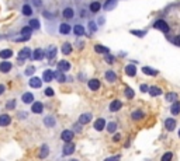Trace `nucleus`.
Here are the masks:
<instances>
[{"label":"nucleus","instance_id":"9","mask_svg":"<svg viewBox=\"0 0 180 161\" xmlns=\"http://www.w3.org/2000/svg\"><path fill=\"white\" fill-rule=\"evenodd\" d=\"M165 126H166L167 130H174V128H176V121L172 119V118H169V119L165 121Z\"/></svg>","mask_w":180,"mask_h":161},{"label":"nucleus","instance_id":"12","mask_svg":"<svg viewBox=\"0 0 180 161\" xmlns=\"http://www.w3.org/2000/svg\"><path fill=\"white\" fill-rule=\"evenodd\" d=\"M55 123H56V121L54 119V116H45L44 118V125L45 126L52 128V126H55Z\"/></svg>","mask_w":180,"mask_h":161},{"label":"nucleus","instance_id":"40","mask_svg":"<svg viewBox=\"0 0 180 161\" xmlns=\"http://www.w3.org/2000/svg\"><path fill=\"white\" fill-rule=\"evenodd\" d=\"M125 95H127V98H134V90L125 88Z\"/></svg>","mask_w":180,"mask_h":161},{"label":"nucleus","instance_id":"17","mask_svg":"<svg viewBox=\"0 0 180 161\" xmlns=\"http://www.w3.org/2000/svg\"><path fill=\"white\" fill-rule=\"evenodd\" d=\"M149 94L152 97H158L162 94V90L161 88H158V87H155V85H152L151 88H149Z\"/></svg>","mask_w":180,"mask_h":161},{"label":"nucleus","instance_id":"13","mask_svg":"<svg viewBox=\"0 0 180 161\" xmlns=\"http://www.w3.org/2000/svg\"><path fill=\"white\" fill-rule=\"evenodd\" d=\"M30 85H31L32 88H39V87H41V80H39L38 77H31Z\"/></svg>","mask_w":180,"mask_h":161},{"label":"nucleus","instance_id":"18","mask_svg":"<svg viewBox=\"0 0 180 161\" xmlns=\"http://www.w3.org/2000/svg\"><path fill=\"white\" fill-rule=\"evenodd\" d=\"M34 101V95H32L31 93H26L24 95H23V102L26 104H31Z\"/></svg>","mask_w":180,"mask_h":161},{"label":"nucleus","instance_id":"36","mask_svg":"<svg viewBox=\"0 0 180 161\" xmlns=\"http://www.w3.org/2000/svg\"><path fill=\"white\" fill-rule=\"evenodd\" d=\"M116 129H117V125L114 122H110L109 125H107V130H109L110 133H114V132H116Z\"/></svg>","mask_w":180,"mask_h":161},{"label":"nucleus","instance_id":"5","mask_svg":"<svg viewBox=\"0 0 180 161\" xmlns=\"http://www.w3.org/2000/svg\"><path fill=\"white\" fill-rule=\"evenodd\" d=\"M122 107L121 101H118V100H116V101H113V102L110 104V111L111 112H117V111H120Z\"/></svg>","mask_w":180,"mask_h":161},{"label":"nucleus","instance_id":"51","mask_svg":"<svg viewBox=\"0 0 180 161\" xmlns=\"http://www.w3.org/2000/svg\"><path fill=\"white\" fill-rule=\"evenodd\" d=\"M89 27L91 28V31H96V24L94 23H89Z\"/></svg>","mask_w":180,"mask_h":161},{"label":"nucleus","instance_id":"38","mask_svg":"<svg viewBox=\"0 0 180 161\" xmlns=\"http://www.w3.org/2000/svg\"><path fill=\"white\" fill-rule=\"evenodd\" d=\"M55 77L58 78V81H61V83H64V81H65V76L62 74V73H61V70L55 73Z\"/></svg>","mask_w":180,"mask_h":161},{"label":"nucleus","instance_id":"49","mask_svg":"<svg viewBox=\"0 0 180 161\" xmlns=\"http://www.w3.org/2000/svg\"><path fill=\"white\" fill-rule=\"evenodd\" d=\"M141 91H142V93H146V91H149L148 85H146V84H142V85H141Z\"/></svg>","mask_w":180,"mask_h":161},{"label":"nucleus","instance_id":"55","mask_svg":"<svg viewBox=\"0 0 180 161\" xmlns=\"http://www.w3.org/2000/svg\"><path fill=\"white\" fill-rule=\"evenodd\" d=\"M71 161H79V160H71Z\"/></svg>","mask_w":180,"mask_h":161},{"label":"nucleus","instance_id":"54","mask_svg":"<svg viewBox=\"0 0 180 161\" xmlns=\"http://www.w3.org/2000/svg\"><path fill=\"white\" fill-rule=\"evenodd\" d=\"M120 140V135H116L114 136V142H118Z\"/></svg>","mask_w":180,"mask_h":161},{"label":"nucleus","instance_id":"24","mask_svg":"<svg viewBox=\"0 0 180 161\" xmlns=\"http://www.w3.org/2000/svg\"><path fill=\"white\" fill-rule=\"evenodd\" d=\"M106 78H107V81L113 83V81H116L117 76H116V73H114V71H107V73H106Z\"/></svg>","mask_w":180,"mask_h":161},{"label":"nucleus","instance_id":"8","mask_svg":"<svg viewBox=\"0 0 180 161\" xmlns=\"http://www.w3.org/2000/svg\"><path fill=\"white\" fill-rule=\"evenodd\" d=\"M125 73L128 74L129 77H134L135 74H136V67H135L134 64H128V66L125 67Z\"/></svg>","mask_w":180,"mask_h":161},{"label":"nucleus","instance_id":"30","mask_svg":"<svg viewBox=\"0 0 180 161\" xmlns=\"http://www.w3.org/2000/svg\"><path fill=\"white\" fill-rule=\"evenodd\" d=\"M64 17L65 18H72V17H73V10L69 8V7H68V8H65L64 10Z\"/></svg>","mask_w":180,"mask_h":161},{"label":"nucleus","instance_id":"28","mask_svg":"<svg viewBox=\"0 0 180 161\" xmlns=\"http://www.w3.org/2000/svg\"><path fill=\"white\" fill-rule=\"evenodd\" d=\"M23 14H24V16H31V14H32L31 6H28V4H24V6H23Z\"/></svg>","mask_w":180,"mask_h":161},{"label":"nucleus","instance_id":"6","mask_svg":"<svg viewBox=\"0 0 180 161\" xmlns=\"http://www.w3.org/2000/svg\"><path fill=\"white\" fill-rule=\"evenodd\" d=\"M104 126H106V121H104L103 118H99L96 122H94V129L99 130V132H100V130H103Z\"/></svg>","mask_w":180,"mask_h":161},{"label":"nucleus","instance_id":"20","mask_svg":"<svg viewBox=\"0 0 180 161\" xmlns=\"http://www.w3.org/2000/svg\"><path fill=\"white\" fill-rule=\"evenodd\" d=\"M42 78H44L46 83H49L52 78H54V73H52L51 70H45V71H44V76H42Z\"/></svg>","mask_w":180,"mask_h":161},{"label":"nucleus","instance_id":"14","mask_svg":"<svg viewBox=\"0 0 180 161\" xmlns=\"http://www.w3.org/2000/svg\"><path fill=\"white\" fill-rule=\"evenodd\" d=\"M59 70L61 71H68L71 69V63H68L66 60H62V62H59Z\"/></svg>","mask_w":180,"mask_h":161},{"label":"nucleus","instance_id":"39","mask_svg":"<svg viewBox=\"0 0 180 161\" xmlns=\"http://www.w3.org/2000/svg\"><path fill=\"white\" fill-rule=\"evenodd\" d=\"M55 52H56V48H55V46H51V48H49V52H48V58L49 59L54 58V56H55Z\"/></svg>","mask_w":180,"mask_h":161},{"label":"nucleus","instance_id":"34","mask_svg":"<svg viewBox=\"0 0 180 161\" xmlns=\"http://www.w3.org/2000/svg\"><path fill=\"white\" fill-rule=\"evenodd\" d=\"M142 118H144V112H141V111H135L134 114H132V119H135V121L142 119Z\"/></svg>","mask_w":180,"mask_h":161},{"label":"nucleus","instance_id":"21","mask_svg":"<svg viewBox=\"0 0 180 161\" xmlns=\"http://www.w3.org/2000/svg\"><path fill=\"white\" fill-rule=\"evenodd\" d=\"M59 32H61V34H69V32H71V27L68 25V24H61V25H59Z\"/></svg>","mask_w":180,"mask_h":161},{"label":"nucleus","instance_id":"43","mask_svg":"<svg viewBox=\"0 0 180 161\" xmlns=\"http://www.w3.org/2000/svg\"><path fill=\"white\" fill-rule=\"evenodd\" d=\"M176 94H174V93H169V94H167V97H166V100L167 101H174V100H176Z\"/></svg>","mask_w":180,"mask_h":161},{"label":"nucleus","instance_id":"48","mask_svg":"<svg viewBox=\"0 0 180 161\" xmlns=\"http://www.w3.org/2000/svg\"><path fill=\"white\" fill-rule=\"evenodd\" d=\"M73 128H75V132H77V133H80V132H82V126H80L79 123H76Z\"/></svg>","mask_w":180,"mask_h":161},{"label":"nucleus","instance_id":"11","mask_svg":"<svg viewBox=\"0 0 180 161\" xmlns=\"http://www.w3.org/2000/svg\"><path fill=\"white\" fill-rule=\"evenodd\" d=\"M89 88L93 91H96L100 88V81L99 80H96V78H93V80H90L89 81Z\"/></svg>","mask_w":180,"mask_h":161},{"label":"nucleus","instance_id":"10","mask_svg":"<svg viewBox=\"0 0 180 161\" xmlns=\"http://www.w3.org/2000/svg\"><path fill=\"white\" fill-rule=\"evenodd\" d=\"M42 108H44V105L41 102H34L31 107V111L34 114H41V112H42Z\"/></svg>","mask_w":180,"mask_h":161},{"label":"nucleus","instance_id":"45","mask_svg":"<svg viewBox=\"0 0 180 161\" xmlns=\"http://www.w3.org/2000/svg\"><path fill=\"white\" fill-rule=\"evenodd\" d=\"M120 155H114V157H109V158H106L104 161H120Z\"/></svg>","mask_w":180,"mask_h":161},{"label":"nucleus","instance_id":"32","mask_svg":"<svg viewBox=\"0 0 180 161\" xmlns=\"http://www.w3.org/2000/svg\"><path fill=\"white\" fill-rule=\"evenodd\" d=\"M94 51L99 52V53H109V49L104 48V46H101V45H96L94 46Z\"/></svg>","mask_w":180,"mask_h":161},{"label":"nucleus","instance_id":"50","mask_svg":"<svg viewBox=\"0 0 180 161\" xmlns=\"http://www.w3.org/2000/svg\"><path fill=\"white\" fill-rule=\"evenodd\" d=\"M173 42L176 44V45L180 46V35H179V37H174V38H173Z\"/></svg>","mask_w":180,"mask_h":161},{"label":"nucleus","instance_id":"15","mask_svg":"<svg viewBox=\"0 0 180 161\" xmlns=\"http://www.w3.org/2000/svg\"><path fill=\"white\" fill-rule=\"evenodd\" d=\"M11 70V63H9V62H3V63H0V71H3V73H7V71Z\"/></svg>","mask_w":180,"mask_h":161},{"label":"nucleus","instance_id":"22","mask_svg":"<svg viewBox=\"0 0 180 161\" xmlns=\"http://www.w3.org/2000/svg\"><path fill=\"white\" fill-rule=\"evenodd\" d=\"M170 112L173 114V115H177L180 112V102L177 101V102H174L173 105H172V108H170Z\"/></svg>","mask_w":180,"mask_h":161},{"label":"nucleus","instance_id":"41","mask_svg":"<svg viewBox=\"0 0 180 161\" xmlns=\"http://www.w3.org/2000/svg\"><path fill=\"white\" fill-rule=\"evenodd\" d=\"M21 32H23V37H26V35H30V34H31V28H30V27H24Z\"/></svg>","mask_w":180,"mask_h":161},{"label":"nucleus","instance_id":"44","mask_svg":"<svg viewBox=\"0 0 180 161\" xmlns=\"http://www.w3.org/2000/svg\"><path fill=\"white\" fill-rule=\"evenodd\" d=\"M34 71H35V67H34V66H31V67H28V69L26 70V74H27V76H31Z\"/></svg>","mask_w":180,"mask_h":161},{"label":"nucleus","instance_id":"16","mask_svg":"<svg viewBox=\"0 0 180 161\" xmlns=\"http://www.w3.org/2000/svg\"><path fill=\"white\" fill-rule=\"evenodd\" d=\"M48 154H49V148H48V146L44 144L39 150V158H45V157H48Z\"/></svg>","mask_w":180,"mask_h":161},{"label":"nucleus","instance_id":"47","mask_svg":"<svg viewBox=\"0 0 180 161\" xmlns=\"http://www.w3.org/2000/svg\"><path fill=\"white\" fill-rule=\"evenodd\" d=\"M45 95L52 97L54 95V90H52V88H46V90H45Z\"/></svg>","mask_w":180,"mask_h":161},{"label":"nucleus","instance_id":"23","mask_svg":"<svg viewBox=\"0 0 180 161\" xmlns=\"http://www.w3.org/2000/svg\"><path fill=\"white\" fill-rule=\"evenodd\" d=\"M100 7H101V4H100L99 1H93V3L90 4V11H93V13H97V11L100 10Z\"/></svg>","mask_w":180,"mask_h":161},{"label":"nucleus","instance_id":"27","mask_svg":"<svg viewBox=\"0 0 180 161\" xmlns=\"http://www.w3.org/2000/svg\"><path fill=\"white\" fill-rule=\"evenodd\" d=\"M11 55H13V52L10 51V49H4V51H1V52H0V58H3V59L10 58Z\"/></svg>","mask_w":180,"mask_h":161},{"label":"nucleus","instance_id":"37","mask_svg":"<svg viewBox=\"0 0 180 161\" xmlns=\"http://www.w3.org/2000/svg\"><path fill=\"white\" fill-rule=\"evenodd\" d=\"M116 1H117V0H107V3L104 4V8H106V10H110V8H113V6L116 4Z\"/></svg>","mask_w":180,"mask_h":161},{"label":"nucleus","instance_id":"2","mask_svg":"<svg viewBox=\"0 0 180 161\" xmlns=\"http://www.w3.org/2000/svg\"><path fill=\"white\" fill-rule=\"evenodd\" d=\"M75 153V144L73 143H66L64 146V155H71Z\"/></svg>","mask_w":180,"mask_h":161},{"label":"nucleus","instance_id":"46","mask_svg":"<svg viewBox=\"0 0 180 161\" xmlns=\"http://www.w3.org/2000/svg\"><path fill=\"white\" fill-rule=\"evenodd\" d=\"M106 62H107L109 64H111L113 62H114V58H113L111 55H107V56H106Z\"/></svg>","mask_w":180,"mask_h":161},{"label":"nucleus","instance_id":"3","mask_svg":"<svg viewBox=\"0 0 180 161\" xmlns=\"http://www.w3.org/2000/svg\"><path fill=\"white\" fill-rule=\"evenodd\" d=\"M61 137H62V140L66 143H69L73 139V132L72 130H64L62 132V135H61Z\"/></svg>","mask_w":180,"mask_h":161},{"label":"nucleus","instance_id":"4","mask_svg":"<svg viewBox=\"0 0 180 161\" xmlns=\"http://www.w3.org/2000/svg\"><path fill=\"white\" fill-rule=\"evenodd\" d=\"M90 119H91V114H89V112H86V114H82V115L79 116V123H80V125L89 123Z\"/></svg>","mask_w":180,"mask_h":161},{"label":"nucleus","instance_id":"53","mask_svg":"<svg viewBox=\"0 0 180 161\" xmlns=\"http://www.w3.org/2000/svg\"><path fill=\"white\" fill-rule=\"evenodd\" d=\"M3 93H4V85H3V84H0V95H1Z\"/></svg>","mask_w":180,"mask_h":161},{"label":"nucleus","instance_id":"31","mask_svg":"<svg viewBox=\"0 0 180 161\" xmlns=\"http://www.w3.org/2000/svg\"><path fill=\"white\" fill-rule=\"evenodd\" d=\"M62 52H64L65 55L71 53L72 52V45L71 44H64V45H62Z\"/></svg>","mask_w":180,"mask_h":161},{"label":"nucleus","instance_id":"35","mask_svg":"<svg viewBox=\"0 0 180 161\" xmlns=\"http://www.w3.org/2000/svg\"><path fill=\"white\" fill-rule=\"evenodd\" d=\"M30 27H31V28H34V30H39V21L38 20H31V21H30Z\"/></svg>","mask_w":180,"mask_h":161},{"label":"nucleus","instance_id":"7","mask_svg":"<svg viewBox=\"0 0 180 161\" xmlns=\"http://www.w3.org/2000/svg\"><path fill=\"white\" fill-rule=\"evenodd\" d=\"M11 122V118L9 115H0V126H9Z\"/></svg>","mask_w":180,"mask_h":161},{"label":"nucleus","instance_id":"52","mask_svg":"<svg viewBox=\"0 0 180 161\" xmlns=\"http://www.w3.org/2000/svg\"><path fill=\"white\" fill-rule=\"evenodd\" d=\"M132 34L138 35V37H144V35H145V32H136V31H132Z\"/></svg>","mask_w":180,"mask_h":161},{"label":"nucleus","instance_id":"33","mask_svg":"<svg viewBox=\"0 0 180 161\" xmlns=\"http://www.w3.org/2000/svg\"><path fill=\"white\" fill-rule=\"evenodd\" d=\"M73 30H75V34H76V35H83L84 34V28L82 25H75Z\"/></svg>","mask_w":180,"mask_h":161},{"label":"nucleus","instance_id":"25","mask_svg":"<svg viewBox=\"0 0 180 161\" xmlns=\"http://www.w3.org/2000/svg\"><path fill=\"white\" fill-rule=\"evenodd\" d=\"M28 56H30V49H28V48H24L23 51H20V53H19L20 59H27Z\"/></svg>","mask_w":180,"mask_h":161},{"label":"nucleus","instance_id":"19","mask_svg":"<svg viewBox=\"0 0 180 161\" xmlns=\"http://www.w3.org/2000/svg\"><path fill=\"white\" fill-rule=\"evenodd\" d=\"M44 58V52L42 49H35L34 53H32V59H35V60H39V59Z\"/></svg>","mask_w":180,"mask_h":161},{"label":"nucleus","instance_id":"29","mask_svg":"<svg viewBox=\"0 0 180 161\" xmlns=\"http://www.w3.org/2000/svg\"><path fill=\"white\" fill-rule=\"evenodd\" d=\"M172 158H173V153L167 151V153H165V154L162 155L161 161H172Z\"/></svg>","mask_w":180,"mask_h":161},{"label":"nucleus","instance_id":"42","mask_svg":"<svg viewBox=\"0 0 180 161\" xmlns=\"http://www.w3.org/2000/svg\"><path fill=\"white\" fill-rule=\"evenodd\" d=\"M6 107H7V109H13L14 107H16V101H14V100H11V101H9V102L6 104Z\"/></svg>","mask_w":180,"mask_h":161},{"label":"nucleus","instance_id":"56","mask_svg":"<svg viewBox=\"0 0 180 161\" xmlns=\"http://www.w3.org/2000/svg\"><path fill=\"white\" fill-rule=\"evenodd\" d=\"M179 137H180V130H179Z\"/></svg>","mask_w":180,"mask_h":161},{"label":"nucleus","instance_id":"26","mask_svg":"<svg viewBox=\"0 0 180 161\" xmlns=\"http://www.w3.org/2000/svg\"><path fill=\"white\" fill-rule=\"evenodd\" d=\"M142 71H144L145 74H148V76H156V74H158V71L154 70V69H151V67H144Z\"/></svg>","mask_w":180,"mask_h":161},{"label":"nucleus","instance_id":"1","mask_svg":"<svg viewBox=\"0 0 180 161\" xmlns=\"http://www.w3.org/2000/svg\"><path fill=\"white\" fill-rule=\"evenodd\" d=\"M155 28L161 30L162 32H167V31H169V25H167L163 20H158V21L155 23Z\"/></svg>","mask_w":180,"mask_h":161}]
</instances>
